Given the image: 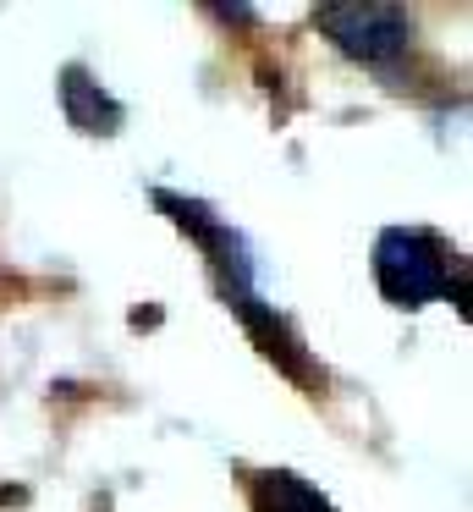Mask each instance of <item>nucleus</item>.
I'll list each match as a JSON object with an SVG mask.
<instances>
[{"instance_id":"1","label":"nucleus","mask_w":473,"mask_h":512,"mask_svg":"<svg viewBox=\"0 0 473 512\" xmlns=\"http://www.w3.org/2000/svg\"><path fill=\"white\" fill-rule=\"evenodd\" d=\"M154 204H160V210L171 215V221L182 226V232L193 237L198 248H204L209 276H215V292L226 298V309L253 331V342H259L264 353H270L275 364L286 369V375H308V353H303V342H297L292 325H286L281 314H275L270 303H264V292L253 287V259H248V248H242V237L231 232L226 221H215V215H209L198 199H176V193H165V188H160V193H154Z\"/></svg>"},{"instance_id":"2","label":"nucleus","mask_w":473,"mask_h":512,"mask_svg":"<svg viewBox=\"0 0 473 512\" xmlns=\"http://www.w3.org/2000/svg\"><path fill=\"white\" fill-rule=\"evenodd\" d=\"M374 281L396 309H424L435 298H462V259L424 226H391L374 243Z\"/></svg>"},{"instance_id":"3","label":"nucleus","mask_w":473,"mask_h":512,"mask_svg":"<svg viewBox=\"0 0 473 512\" xmlns=\"http://www.w3.org/2000/svg\"><path fill=\"white\" fill-rule=\"evenodd\" d=\"M314 28H325L330 45L341 56L363 61V67H385L413 45V17L402 6H380V0H369V6H319Z\"/></svg>"},{"instance_id":"4","label":"nucleus","mask_w":473,"mask_h":512,"mask_svg":"<svg viewBox=\"0 0 473 512\" xmlns=\"http://www.w3.org/2000/svg\"><path fill=\"white\" fill-rule=\"evenodd\" d=\"M61 94H66V116H72L83 133H116V122H121V105L110 100L99 83H88L83 72H66V83H61Z\"/></svg>"},{"instance_id":"5","label":"nucleus","mask_w":473,"mask_h":512,"mask_svg":"<svg viewBox=\"0 0 473 512\" xmlns=\"http://www.w3.org/2000/svg\"><path fill=\"white\" fill-rule=\"evenodd\" d=\"M253 512H336V507L297 474H259V485H253Z\"/></svg>"}]
</instances>
